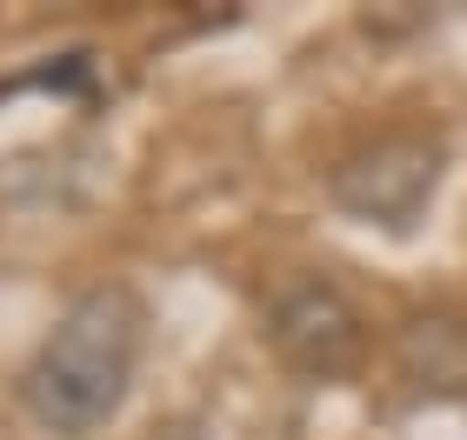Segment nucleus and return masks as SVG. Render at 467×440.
<instances>
[{
    "label": "nucleus",
    "instance_id": "obj_3",
    "mask_svg": "<svg viewBox=\"0 0 467 440\" xmlns=\"http://www.w3.org/2000/svg\"><path fill=\"white\" fill-rule=\"evenodd\" d=\"M267 333H274V347H281V361L287 367H301L314 373V381H334V373H348L360 361V313L354 301L334 281H287L281 293H274V307H267Z\"/></svg>",
    "mask_w": 467,
    "mask_h": 440
},
{
    "label": "nucleus",
    "instance_id": "obj_2",
    "mask_svg": "<svg viewBox=\"0 0 467 440\" xmlns=\"http://www.w3.org/2000/svg\"><path fill=\"white\" fill-rule=\"evenodd\" d=\"M441 180V147L420 140V134H388L374 147H360L334 167V200L360 220H388V227H408L420 214V200L434 194Z\"/></svg>",
    "mask_w": 467,
    "mask_h": 440
},
{
    "label": "nucleus",
    "instance_id": "obj_1",
    "mask_svg": "<svg viewBox=\"0 0 467 440\" xmlns=\"http://www.w3.org/2000/svg\"><path fill=\"white\" fill-rule=\"evenodd\" d=\"M140 353V307L127 287H94L54 321L27 367V407L54 434H94L120 407Z\"/></svg>",
    "mask_w": 467,
    "mask_h": 440
}]
</instances>
